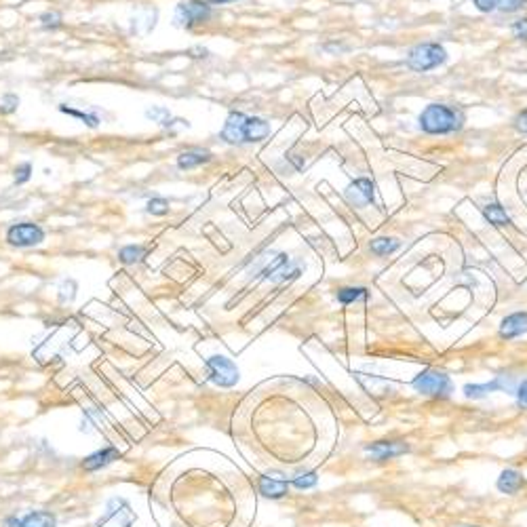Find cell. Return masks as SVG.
I'll use <instances>...</instances> for the list:
<instances>
[{
	"label": "cell",
	"instance_id": "cell-1",
	"mask_svg": "<svg viewBox=\"0 0 527 527\" xmlns=\"http://www.w3.org/2000/svg\"><path fill=\"white\" fill-rule=\"evenodd\" d=\"M418 121L422 131L431 135H445L464 127V112L447 103H431L422 110Z\"/></svg>",
	"mask_w": 527,
	"mask_h": 527
},
{
	"label": "cell",
	"instance_id": "cell-2",
	"mask_svg": "<svg viewBox=\"0 0 527 527\" xmlns=\"http://www.w3.org/2000/svg\"><path fill=\"white\" fill-rule=\"evenodd\" d=\"M255 275L264 281H270V283H283V281L300 277V266H295L291 262L287 253H270L268 251L262 255V262H257Z\"/></svg>",
	"mask_w": 527,
	"mask_h": 527
},
{
	"label": "cell",
	"instance_id": "cell-3",
	"mask_svg": "<svg viewBox=\"0 0 527 527\" xmlns=\"http://www.w3.org/2000/svg\"><path fill=\"white\" fill-rule=\"evenodd\" d=\"M211 4L205 0H180L173 11V26L182 30L205 26L211 19Z\"/></svg>",
	"mask_w": 527,
	"mask_h": 527
},
{
	"label": "cell",
	"instance_id": "cell-4",
	"mask_svg": "<svg viewBox=\"0 0 527 527\" xmlns=\"http://www.w3.org/2000/svg\"><path fill=\"white\" fill-rule=\"evenodd\" d=\"M447 61V51L439 43H422L409 51L407 55V66L414 72H429Z\"/></svg>",
	"mask_w": 527,
	"mask_h": 527
},
{
	"label": "cell",
	"instance_id": "cell-5",
	"mask_svg": "<svg viewBox=\"0 0 527 527\" xmlns=\"http://www.w3.org/2000/svg\"><path fill=\"white\" fill-rule=\"evenodd\" d=\"M6 242L11 247H17V249H30V247H39L43 245L47 235L45 230L36 224V222H17L13 226H9L6 230Z\"/></svg>",
	"mask_w": 527,
	"mask_h": 527
},
{
	"label": "cell",
	"instance_id": "cell-6",
	"mask_svg": "<svg viewBox=\"0 0 527 527\" xmlns=\"http://www.w3.org/2000/svg\"><path fill=\"white\" fill-rule=\"evenodd\" d=\"M414 388L424 394V396H432V399H445L451 392V380L449 376H445L439 369H424L422 374L416 376L414 380Z\"/></svg>",
	"mask_w": 527,
	"mask_h": 527
},
{
	"label": "cell",
	"instance_id": "cell-7",
	"mask_svg": "<svg viewBox=\"0 0 527 527\" xmlns=\"http://www.w3.org/2000/svg\"><path fill=\"white\" fill-rule=\"evenodd\" d=\"M207 369H209V380L215 386L230 388L239 382V367L224 354H213L207 359Z\"/></svg>",
	"mask_w": 527,
	"mask_h": 527
},
{
	"label": "cell",
	"instance_id": "cell-8",
	"mask_svg": "<svg viewBox=\"0 0 527 527\" xmlns=\"http://www.w3.org/2000/svg\"><path fill=\"white\" fill-rule=\"evenodd\" d=\"M374 194H376L374 182L367 178H359L346 188V200L354 207H367L374 203Z\"/></svg>",
	"mask_w": 527,
	"mask_h": 527
},
{
	"label": "cell",
	"instance_id": "cell-9",
	"mask_svg": "<svg viewBox=\"0 0 527 527\" xmlns=\"http://www.w3.org/2000/svg\"><path fill=\"white\" fill-rule=\"evenodd\" d=\"M245 121H247V116L242 112H230L226 123H224V129H222L220 138L226 144H245Z\"/></svg>",
	"mask_w": 527,
	"mask_h": 527
},
{
	"label": "cell",
	"instance_id": "cell-10",
	"mask_svg": "<svg viewBox=\"0 0 527 527\" xmlns=\"http://www.w3.org/2000/svg\"><path fill=\"white\" fill-rule=\"evenodd\" d=\"M365 451L372 454L376 460H390L396 456H403L409 451V445L403 441H378L372 445H365Z\"/></svg>",
	"mask_w": 527,
	"mask_h": 527
},
{
	"label": "cell",
	"instance_id": "cell-11",
	"mask_svg": "<svg viewBox=\"0 0 527 527\" xmlns=\"http://www.w3.org/2000/svg\"><path fill=\"white\" fill-rule=\"evenodd\" d=\"M260 491L272 500L285 498L289 491V481L281 473H268L260 479Z\"/></svg>",
	"mask_w": 527,
	"mask_h": 527
},
{
	"label": "cell",
	"instance_id": "cell-12",
	"mask_svg": "<svg viewBox=\"0 0 527 527\" xmlns=\"http://www.w3.org/2000/svg\"><path fill=\"white\" fill-rule=\"evenodd\" d=\"M116 506H118V508H114L112 502L108 504L106 519L99 521V526H101V523H110L112 527H131V523H133V513H131L129 504H127L125 500H116Z\"/></svg>",
	"mask_w": 527,
	"mask_h": 527
},
{
	"label": "cell",
	"instance_id": "cell-13",
	"mask_svg": "<svg viewBox=\"0 0 527 527\" xmlns=\"http://www.w3.org/2000/svg\"><path fill=\"white\" fill-rule=\"evenodd\" d=\"M464 396L466 399H483V396H487L489 392H496V390H513L508 382H506V376H498V378H493L491 382H485V384H466L464 388Z\"/></svg>",
	"mask_w": 527,
	"mask_h": 527
},
{
	"label": "cell",
	"instance_id": "cell-14",
	"mask_svg": "<svg viewBox=\"0 0 527 527\" xmlns=\"http://www.w3.org/2000/svg\"><path fill=\"white\" fill-rule=\"evenodd\" d=\"M527 334V312H513L500 323V337L513 339Z\"/></svg>",
	"mask_w": 527,
	"mask_h": 527
},
{
	"label": "cell",
	"instance_id": "cell-15",
	"mask_svg": "<svg viewBox=\"0 0 527 527\" xmlns=\"http://www.w3.org/2000/svg\"><path fill=\"white\" fill-rule=\"evenodd\" d=\"M268 135H270V125L264 118L247 116V121H245V144L264 142Z\"/></svg>",
	"mask_w": 527,
	"mask_h": 527
},
{
	"label": "cell",
	"instance_id": "cell-16",
	"mask_svg": "<svg viewBox=\"0 0 527 527\" xmlns=\"http://www.w3.org/2000/svg\"><path fill=\"white\" fill-rule=\"evenodd\" d=\"M118 458H121V454H118L116 447H103V449H99L96 454H91V456L83 462V469H85V471H99V469L112 464V462L118 460Z\"/></svg>",
	"mask_w": 527,
	"mask_h": 527
},
{
	"label": "cell",
	"instance_id": "cell-17",
	"mask_svg": "<svg viewBox=\"0 0 527 527\" xmlns=\"http://www.w3.org/2000/svg\"><path fill=\"white\" fill-rule=\"evenodd\" d=\"M498 489L502 491V493H508V496H513V493H517L523 485H526V479H523V475L519 473V471H515V469H506V471H502L500 473V477H498Z\"/></svg>",
	"mask_w": 527,
	"mask_h": 527
},
{
	"label": "cell",
	"instance_id": "cell-18",
	"mask_svg": "<svg viewBox=\"0 0 527 527\" xmlns=\"http://www.w3.org/2000/svg\"><path fill=\"white\" fill-rule=\"evenodd\" d=\"M213 158V154L209 150H186L178 156V167L182 171H188L194 167H200L205 163H209Z\"/></svg>",
	"mask_w": 527,
	"mask_h": 527
},
{
	"label": "cell",
	"instance_id": "cell-19",
	"mask_svg": "<svg viewBox=\"0 0 527 527\" xmlns=\"http://www.w3.org/2000/svg\"><path fill=\"white\" fill-rule=\"evenodd\" d=\"M57 110L66 116H72V118H78L83 125H87L89 129H97L101 125V118L97 116V112H85V110H76V108H70L68 103H59Z\"/></svg>",
	"mask_w": 527,
	"mask_h": 527
},
{
	"label": "cell",
	"instance_id": "cell-20",
	"mask_svg": "<svg viewBox=\"0 0 527 527\" xmlns=\"http://www.w3.org/2000/svg\"><path fill=\"white\" fill-rule=\"evenodd\" d=\"M145 257V247L144 245H125V247H121V251H118V260L123 262V264H127V266H131V264H140L142 260Z\"/></svg>",
	"mask_w": 527,
	"mask_h": 527
},
{
	"label": "cell",
	"instance_id": "cell-21",
	"mask_svg": "<svg viewBox=\"0 0 527 527\" xmlns=\"http://www.w3.org/2000/svg\"><path fill=\"white\" fill-rule=\"evenodd\" d=\"M21 526L24 527H55V515H51L48 511H36V513H30L21 519Z\"/></svg>",
	"mask_w": 527,
	"mask_h": 527
},
{
	"label": "cell",
	"instance_id": "cell-22",
	"mask_svg": "<svg viewBox=\"0 0 527 527\" xmlns=\"http://www.w3.org/2000/svg\"><path fill=\"white\" fill-rule=\"evenodd\" d=\"M483 215L493 226H511V218L506 215V211L498 203H491V205L483 207Z\"/></svg>",
	"mask_w": 527,
	"mask_h": 527
},
{
	"label": "cell",
	"instance_id": "cell-23",
	"mask_svg": "<svg viewBox=\"0 0 527 527\" xmlns=\"http://www.w3.org/2000/svg\"><path fill=\"white\" fill-rule=\"evenodd\" d=\"M367 289L365 287H342L337 289V302L339 304H352L359 300H367Z\"/></svg>",
	"mask_w": 527,
	"mask_h": 527
},
{
	"label": "cell",
	"instance_id": "cell-24",
	"mask_svg": "<svg viewBox=\"0 0 527 527\" xmlns=\"http://www.w3.org/2000/svg\"><path fill=\"white\" fill-rule=\"evenodd\" d=\"M317 481H319V477L314 471H304V473H297L295 477H291L289 485H293L295 489H310L317 485Z\"/></svg>",
	"mask_w": 527,
	"mask_h": 527
},
{
	"label": "cell",
	"instance_id": "cell-25",
	"mask_svg": "<svg viewBox=\"0 0 527 527\" xmlns=\"http://www.w3.org/2000/svg\"><path fill=\"white\" fill-rule=\"evenodd\" d=\"M372 251L376 253V255H390V253H394L401 245H399V240L396 239H376L372 240Z\"/></svg>",
	"mask_w": 527,
	"mask_h": 527
},
{
	"label": "cell",
	"instance_id": "cell-26",
	"mask_svg": "<svg viewBox=\"0 0 527 527\" xmlns=\"http://www.w3.org/2000/svg\"><path fill=\"white\" fill-rule=\"evenodd\" d=\"M145 211H148L150 215L163 218V215H167V213H169V200H167V198H163V196H154V198H150V200H148Z\"/></svg>",
	"mask_w": 527,
	"mask_h": 527
},
{
	"label": "cell",
	"instance_id": "cell-27",
	"mask_svg": "<svg viewBox=\"0 0 527 527\" xmlns=\"http://www.w3.org/2000/svg\"><path fill=\"white\" fill-rule=\"evenodd\" d=\"M39 21H41V26H43V30H57V28H61V24H63V15H61L59 11H45V13L39 17Z\"/></svg>",
	"mask_w": 527,
	"mask_h": 527
},
{
	"label": "cell",
	"instance_id": "cell-28",
	"mask_svg": "<svg viewBox=\"0 0 527 527\" xmlns=\"http://www.w3.org/2000/svg\"><path fill=\"white\" fill-rule=\"evenodd\" d=\"M32 163H21V165H17L15 167V186H24V184H28L30 180H32Z\"/></svg>",
	"mask_w": 527,
	"mask_h": 527
},
{
	"label": "cell",
	"instance_id": "cell-29",
	"mask_svg": "<svg viewBox=\"0 0 527 527\" xmlns=\"http://www.w3.org/2000/svg\"><path fill=\"white\" fill-rule=\"evenodd\" d=\"M526 6L527 0H498L496 2V11H502V13H517Z\"/></svg>",
	"mask_w": 527,
	"mask_h": 527
},
{
	"label": "cell",
	"instance_id": "cell-30",
	"mask_svg": "<svg viewBox=\"0 0 527 527\" xmlns=\"http://www.w3.org/2000/svg\"><path fill=\"white\" fill-rule=\"evenodd\" d=\"M17 108H19V97L15 93L2 96V99H0V112L2 114H13V112H17Z\"/></svg>",
	"mask_w": 527,
	"mask_h": 527
},
{
	"label": "cell",
	"instance_id": "cell-31",
	"mask_svg": "<svg viewBox=\"0 0 527 527\" xmlns=\"http://www.w3.org/2000/svg\"><path fill=\"white\" fill-rule=\"evenodd\" d=\"M513 34L519 41H527V17H521L513 24Z\"/></svg>",
	"mask_w": 527,
	"mask_h": 527
},
{
	"label": "cell",
	"instance_id": "cell-32",
	"mask_svg": "<svg viewBox=\"0 0 527 527\" xmlns=\"http://www.w3.org/2000/svg\"><path fill=\"white\" fill-rule=\"evenodd\" d=\"M475 2V6L479 9L481 13H491V11H496V2L498 0H473Z\"/></svg>",
	"mask_w": 527,
	"mask_h": 527
},
{
	"label": "cell",
	"instance_id": "cell-33",
	"mask_svg": "<svg viewBox=\"0 0 527 527\" xmlns=\"http://www.w3.org/2000/svg\"><path fill=\"white\" fill-rule=\"evenodd\" d=\"M515 129L521 131V133H527V110L517 114V118H515Z\"/></svg>",
	"mask_w": 527,
	"mask_h": 527
},
{
	"label": "cell",
	"instance_id": "cell-34",
	"mask_svg": "<svg viewBox=\"0 0 527 527\" xmlns=\"http://www.w3.org/2000/svg\"><path fill=\"white\" fill-rule=\"evenodd\" d=\"M517 401H519V405L521 407H527V380L526 382H521L519 384V388H517Z\"/></svg>",
	"mask_w": 527,
	"mask_h": 527
},
{
	"label": "cell",
	"instance_id": "cell-35",
	"mask_svg": "<svg viewBox=\"0 0 527 527\" xmlns=\"http://www.w3.org/2000/svg\"><path fill=\"white\" fill-rule=\"evenodd\" d=\"M2 527H24L21 526V521L17 519V517H9L6 521H4V526Z\"/></svg>",
	"mask_w": 527,
	"mask_h": 527
},
{
	"label": "cell",
	"instance_id": "cell-36",
	"mask_svg": "<svg viewBox=\"0 0 527 527\" xmlns=\"http://www.w3.org/2000/svg\"><path fill=\"white\" fill-rule=\"evenodd\" d=\"M228 2H237V0H209V4H228Z\"/></svg>",
	"mask_w": 527,
	"mask_h": 527
},
{
	"label": "cell",
	"instance_id": "cell-37",
	"mask_svg": "<svg viewBox=\"0 0 527 527\" xmlns=\"http://www.w3.org/2000/svg\"><path fill=\"white\" fill-rule=\"evenodd\" d=\"M464 527H479V526H464Z\"/></svg>",
	"mask_w": 527,
	"mask_h": 527
}]
</instances>
